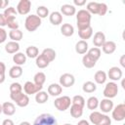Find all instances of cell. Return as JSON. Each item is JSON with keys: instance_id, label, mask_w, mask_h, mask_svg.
Wrapping results in <instances>:
<instances>
[{"instance_id": "obj_5", "label": "cell", "mask_w": 125, "mask_h": 125, "mask_svg": "<svg viewBox=\"0 0 125 125\" xmlns=\"http://www.w3.org/2000/svg\"><path fill=\"white\" fill-rule=\"evenodd\" d=\"M33 125H58V121L52 114L42 113L36 117Z\"/></svg>"}, {"instance_id": "obj_40", "label": "cell", "mask_w": 125, "mask_h": 125, "mask_svg": "<svg viewBox=\"0 0 125 125\" xmlns=\"http://www.w3.org/2000/svg\"><path fill=\"white\" fill-rule=\"evenodd\" d=\"M36 16L40 19H44L49 16V10L45 6H38L36 9Z\"/></svg>"}, {"instance_id": "obj_29", "label": "cell", "mask_w": 125, "mask_h": 125, "mask_svg": "<svg viewBox=\"0 0 125 125\" xmlns=\"http://www.w3.org/2000/svg\"><path fill=\"white\" fill-rule=\"evenodd\" d=\"M96 61L92 58V57H90L87 53H86V55H84L83 56V58H82V63H83V65L86 67V68H92V67H94L95 65H96Z\"/></svg>"}, {"instance_id": "obj_56", "label": "cell", "mask_w": 125, "mask_h": 125, "mask_svg": "<svg viewBox=\"0 0 125 125\" xmlns=\"http://www.w3.org/2000/svg\"><path fill=\"white\" fill-rule=\"evenodd\" d=\"M63 125H72V124H70V123H65V124H63Z\"/></svg>"}, {"instance_id": "obj_6", "label": "cell", "mask_w": 125, "mask_h": 125, "mask_svg": "<svg viewBox=\"0 0 125 125\" xmlns=\"http://www.w3.org/2000/svg\"><path fill=\"white\" fill-rule=\"evenodd\" d=\"M10 98L20 107H25L29 104V98L23 92H20V93H16V94H10Z\"/></svg>"}, {"instance_id": "obj_12", "label": "cell", "mask_w": 125, "mask_h": 125, "mask_svg": "<svg viewBox=\"0 0 125 125\" xmlns=\"http://www.w3.org/2000/svg\"><path fill=\"white\" fill-rule=\"evenodd\" d=\"M122 75H123V72L121 70L120 67L118 66H112L108 69V72L106 74V76H108V78L110 80H112L113 82L114 81H118L122 78Z\"/></svg>"}, {"instance_id": "obj_55", "label": "cell", "mask_w": 125, "mask_h": 125, "mask_svg": "<svg viewBox=\"0 0 125 125\" xmlns=\"http://www.w3.org/2000/svg\"><path fill=\"white\" fill-rule=\"evenodd\" d=\"M2 113V104H0V114Z\"/></svg>"}, {"instance_id": "obj_54", "label": "cell", "mask_w": 125, "mask_h": 125, "mask_svg": "<svg viewBox=\"0 0 125 125\" xmlns=\"http://www.w3.org/2000/svg\"><path fill=\"white\" fill-rule=\"evenodd\" d=\"M121 84H122V88H123V89H125V86H124V80L122 81V83H121Z\"/></svg>"}, {"instance_id": "obj_4", "label": "cell", "mask_w": 125, "mask_h": 125, "mask_svg": "<svg viewBox=\"0 0 125 125\" xmlns=\"http://www.w3.org/2000/svg\"><path fill=\"white\" fill-rule=\"evenodd\" d=\"M41 25V19L36 15H29L24 21V27L27 31L33 32Z\"/></svg>"}, {"instance_id": "obj_19", "label": "cell", "mask_w": 125, "mask_h": 125, "mask_svg": "<svg viewBox=\"0 0 125 125\" xmlns=\"http://www.w3.org/2000/svg\"><path fill=\"white\" fill-rule=\"evenodd\" d=\"M62 15H64V16H67V17H71L73 15L76 14V9L73 5H70V4H63L62 7H61V12H60Z\"/></svg>"}, {"instance_id": "obj_50", "label": "cell", "mask_w": 125, "mask_h": 125, "mask_svg": "<svg viewBox=\"0 0 125 125\" xmlns=\"http://www.w3.org/2000/svg\"><path fill=\"white\" fill-rule=\"evenodd\" d=\"M77 125H90V124H89V122H88L87 120L82 119V120H80V121L77 123Z\"/></svg>"}, {"instance_id": "obj_37", "label": "cell", "mask_w": 125, "mask_h": 125, "mask_svg": "<svg viewBox=\"0 0 125 125\" xmlns=\"http://www.w3.org/2000/svg\"><path fill=\"white\" fill-rule=\"evenodd\" d=\"M82 90L85 93H93L97 90V85L92 81H86L82 86Z\"/></svg>"}, {"instance_id": "obj_27", "label": "cell", "mask_w": 125, "mask_h": 125, "mask_svg": "<svg viewBox=\"0 0 125 125\" xmlns=\"http://www.w3.org/2000/svg\"><path fill=\"white\" fill-rule=\"evenodd\" d=\"M82 114H83V107L79 106L77 104H71V105H70V115L73 118H78V117H81Z\"/></svg>"}, {"instance_id": "obj_35", "label": "cell", "mask_w": 125, "mask_h": 125, "mask_svg": "<svg viewBox=\"0 0 125 125\" xmlns=\"http://www.w3.org/2000/svg\"><path fill=\"white\" fill-rule=\"evenodd\" d=\"M39 55V50L35 46H28L25 50V56L30 59H36Z\"/></svg>"}, {"instance_id": "obj_45", "label": "cell", "mask_w": 125, "mask_h": 125, "mask_svg": "<svg viewBox=\"0 0 125 125\" xmlns=\"http://www.w3.org/2000/svg\"><path fill=\"white\" fill-rule=\"evenodd\" d=\"M9 0H0V9H6L9 6Z\"/></svg>"}, {"instance_id": "obj_26", "label": "cell", "mask_w": 125, "mask_h": 125, "mask_svg": "<svg viewBox=\"0 0 125 125\" xmlns=\"http://www.w3.org/2000/svg\"><path fill=\"white\" fill-rule=\"evenodd\" d=\"M3 15H4V17L6 19V21H7L9 20H16L18 12H17V10L14 7H8V8H6L4 10Z\"/></svg>"}, {"instance_id": "obj_34", "label": "cell", "mask_w": 125, "mask_h": 125, "mask_svg": "<svg viewBox=\"0 0 125 125\" xmlns=\"http://www.w3.org/2000/svg\"><path fill=\"white\" fill-rule=\"evenodd\" d=\"M22 31L20 30V29H14V30H10L9 32V37L10 39H12V41H15V42H19L22 39Z\"/></svg>"}, {"instance_id": "obj_43", "label": "cell", "mask_w": 125, "mask_h": 125, "mask_svg": "<svg viewBox=\"0 0 125 125\" xmlns=\"http://www.w3.org/2000/svg\"><path fill=\"white\" fill-rule=\"evenodd\" d=\"M7 26L11 30L19 29V23H18V21L16 20H9V21H7Z\"/></svg>"}, {"instance_id": "obj_13", "label": "cell", "mask_w": 125, "mask_h": 125, "mask_svg": "<svg viewBox=\"0 0 125 125\" xmlns=\"http://www.w3.org/2000/svg\"><path fill=\"white\" fill-rule=\"evenodd\" d=\"M43 87H40V86H37L36 84H34L33 82L31 81H26L23 85V91L24 93L28 96V95H33V94H36L38 93L39 91L42 90Z\"/></svg>"}, {"instance_id": "obj_25", "label": "cell", "mask_w": 125, "mask_h": 125, "mask_svg": "<svg viewBox=\"0 0 125 125\" xmlns=\"http://www.w3.org/2000/svg\"><path fill=\"white\" fill-rule=\"evenodd\" d=\"M61 32L63 36H66V37H70L73 35L74 33V27L70 24V23H63L62 26H61Z\"/></svg>"}, {"instance_id": "obj_44", "label": "cell", "mask_w": 125, "mask_h": 125, "mask_svg": "<svg viewBox=\"0 0 125 125\" xmlns=\"http://www.w3.org/2000/svg\"><path fill=\"white\" fill-rule=\"evenodd\" d=\"M6 39H7V31L3 27H0V44L4 43Z\"/></svg>"}, {"instance_id": "obj_18", "label": "cell", "mask_w": 125, "mask_h": 125, "mask_svg": "<svg viewBox=\"0 0 125 125\" xmlns=\"http://www.w3.org/2000/svg\"><path fill=\"white\" fill-rule=\"evenodd\" d=\"M102 49H103V52L104 54L110 55V54L115 52V50H116V43L114 41H111V40L105 41L104 43V45L102 46Z\"/></svg>"}, {"instance_id": "obj_53", "label": "cell", "mask_w": 125, "mask_h": 125, "mask_svg": "<svg viewBox=\"0 0 125 125\" xmlns=\"http://www.w3.org/2000/svg\"><path fill=\"white\" fill-rule=\"evenodd\" d=\"M20 125H31V124H30L28 121H22V122H21Z\"/></svg>"}, {"instance_id": "obj_57", "label": "cell", "mask_w": 125, "mask_h": 125, "mask_svg": "<svg viewBox=\"0 0 125 125\" xmlns=\"http://www.w3.org/2000/svg\"><path fill=\"white\" fill-rule=\"evenodd\" d=\"M123 125H125V124H123Z\"/></svg>"}, {"instance_id": "obj_33", "label": "cell", "mask_w": 125, "mask_h": 125, "mask_svg": "<svg viewBox=\"0 0 125 125\" xmlns=\"http://www.w3.org/2000/svg\"><path fill=\"white\" fill-rule=\"evenodd\" d=\"M49 99V94L45 91H39L35 94V101L37 104H45Z\"/></svg>"}, {"instance_id": "obj_28", "label": "cell", "mask_w": 125, "mask_h": 125, "mask_svg": "<svg viewBox=\"0 0 125 125\" xmlns=\"http://www.w3.org/2000/svg\"><path fill=\"white\" fill-rule=\"evenodd\" d=\"M107 79L106 73L104 70H98L94 75V80L97 84H104Z\"/></svg>"}, {"instance_id": "obj_51", "label": "cell", "mask_w": 125, "mask_h": 125, "mask_svg": "<svg viewBox=\"0 0 125 125\" xmlns=\"http://www.w3.org/2000/svg\"><path fill=\"white\" fill-rule=\"evenodd\" d=\"M124 59H125V56L123 55V56H121V58H120V64L123 66V67H125V62H124Z\"/></svg>"}, {"instance_id": "obj_47", "label": "cell", "mask_w": 125, "mask_h": 125, "mask_svg": "<svg viewBox=\"0 0 125 125\" xmlns=\"http://www.w3.org/2000/svg\"><path fill=\"white\" fill-rule=\"evenodd\" d=\"M73 3L76 6H83L86 4V0H73Z\"/></svg>"}, {"instance_id": "obj_10", "label": "cell", "mask_w": 125, "mask_h": 125, "mask_svg": "<svg viewBox=\"0 0 125 125\" xmlns=\"http://www.w3.org/2000/svg\"><path fill=\"white\" fill-rule=\"evenodd\" d=\"M30 9H31V1H29V0H21L17 5L16 10H17L18 14H20L21 16H24V15H27L30 12Z\"/></svg>"}, {"instance_id": "obj_31", "label": "cell", "mask_w": 125, "mask_h": 125, "mask_svg": "<svg viewBox=\"0 0 125 125\" xmlns=\"http://www.w3.org/2000/svg\"><path fill=\"white\" fill-rule=\"evenodd\" d=\"M33 80H34V84H36L37 86H40V87H43V84L45 83L46 81V75L44 72L42 71H39L37 73H35L34 77H33Z\"/></svg>"}, {"instance_id": "obj_41", "label": "cell", "mask_w": 125, "mask_h": 125, "mask_svg": "<svg viewBox=\"0 0 125 125\" xmlns=\"http://www.w3.org/2000/svg\"><path fill=\"white\" fill-rule=\"evenodd\" d=\"M71 104H77V105H79V106L84 107V105H85V99H84L82 96H80V95H76V96H74V97L72 98Z\"/></svg>"}, {"instance_id": "obj_32", "label": "cell", "mask_w": 125, "mask_h": 125, "mask_svg": "<svg viewBox=\"0 0 125 125\" xmlns=\"http://www.w3.org/2000/svg\"><path fill=\"white\" fill-rule=\"evenodd\" d=\"M41 55H43V56L47 59V61H48L49 62H53V61L56 59V52H55V50L52 49V48H46V49H44V50L42 51Z\"/></svg>"}, {"instance_id": "obj_17", "label": "cell", "mask_w": 125, "mask_h": 125, "mask_svg": "<svg viewBox=\"0 0 125 125\" xmlns=\"http://www.w3.org/2000/svg\"><path fill=\"white\" fill-rule=\"evenodd\" d=\"M62 92V87L60 84L52 83L48 86V94L52 97H59Z\"/></svg>"}, {"instance_id": "obj_8", "label": "cell", "mask_w": 125, "mask_h": 125, "mask_svg": "<svg viewBox=\"0 0 125 125\" xmlns=\"http://www.w3.org/2000/svg\"><path fill=\"white\" fill-rule=\"evenodd\" d=\"M117 93H118V86L115 82L111 81L105 84L103 95L104 96V98L111 100L112 98H115L117 96Z\"/></svg>"}, {"instance_id": "obj_9", "label": "cell", "mask_w": 125, "mask_h": 125, "mask_svg": "<svg viewBox=\"0 0 125 125\" xmlns=\"http://www.w3.org/2000/svg\"><path fill=\"white\" fill-rule=\"evenodd\" d=\"M111 116L113 120L115 121H123L125 119V104H119L116 106H114L111 110Z\"/></svg>"}, {"instance_id": "obj_46", "label": "cell", "mask_w": 125, "mask_h": 125, "mask_svg": "<svg viewBox=\"0 0 125 125\" xmlns=\"http://www.w3.org/2000/svg\"><path fill=\"white\" fill-rule=\"evenodd\" d=\"M7 25V21H6V19L4 17L3 14H0V27H3Z\"/></svg>"}, {"instance_id": "obj_22", "label": "cell", "mask_w": 125, "mask_h": 125, "mask_svg": "<svg viewBox=\"0 0 125 125\" xmlns=\"http://www.w3.org/2000/svg\"><path fill=\"white\" fill-rule=\"evenodd\" d=\"M20 50V44L19 42L15 41H10L5 45V51L8 54H16Z\"/></svg>"}, {"instance_id": "obj_39", "label": "cell", "mask_w": 125, "mask_h": 125, "mask_svg": "<svg viewBox=\"0 0 125 125\" xmlns=\"http://www.w3.org/2000/svg\"><path fill=\"white\" fill-rule=\"evenodd\" d=\"M87 54H88L90 57H92V58L97 62V61L101 58V54H102V52H101L100 48L93 47V48H91V49H89V50H88Z\"/></svg>"}, {"instance_id": "obj_38", "label": "cell", "mask_w": 125, "mask_h": 125, "mask_svg": "<svg viewBox=\"0 0 125 125\" xmlns=\"http://www.w3.org/2000/svg\"><path fill=\"white\" fill-rule=\"evenodd\" d=\"M98 106H99V100H98L97 97L92 96L87 100V107H88V109L94 111L95 109H97Z\"/></svg>"}, {"instance_id": "obj_48", "label": "cell", "mask_w": 125, "mask_h": 125, "mask_svg": "<svg viewBox=\"0 0 125 125\" xmlns=\"http://www.w3.org/2000/svg\"><path fill=\"white\" fill-rule=\"evenodd\" d=\"M2 125H15V123H14V121H13L12 119H10V118H7V119L3 120V122H2Z\"/></svg>"}, {"instance_id": "obj_11", "label": "cell", "mask_w": 125, "mask_h": 125, "mask_svg": "<svg viewBox=\"0 0 125 125\" xmlns=\"http://www.w3.org/2000/svg\"><path fill=\"white\" fill-rule=\"evenodd\" d=\"M75 83V78L70 73H63L60 77V85L64 88H69Z\"/></svg>"}, {"instance_id": "obj_3", "label": "cell", "mask_w": 125, "mask_h": 125, "mask_svg": "<svg viewBox=\"0 0 125 125\" xmlns=\"http://www.w3.org/2000/svg\"><path fill=\"white\" fill-rule=\"evenodd\" d=\"M86 10L92 15H99V16H104L107 12V6L104 3L100 2H89L87 4Z\"/></svg>"}, {"instance_id": "obj_14", "label": "cell", "mask_w": 125, "mask_h": 125, "mask_svg": "<svg viewBox=\"0 0 125 125\" xmlns=\"http://www.w3.org/2000/svg\"><path fill=\"white\" fill-rule=\"evenodd\" d=\"M99 106L102 110V112L104 113H108L112 110L113 108V102L110 99H103L101 102H99Z\"/></svg>"}, {"instance_id": "obj_2", "label": "cell", "mask_w": 125, "mask_h": 125, "mask_svg": "<svg viewBox=\"0 0 125 125\" xmlns=\"http://www.w3.org/2000/svg\"><path fill=\"white\" fill-rule=\"evenodd\" d=\"M89 119L91 121L92 124L94 125H111V119L109 116H107L106 114H103L99 111H93L90 116Z\"/></svg>"}, {"instance_id": "obj_49", "label": "cell", "mask_w": 125, "mask_h": 125, "mask_svg": "<svg viewBox=\"0 0 125 125\" xmlns=\"http://www.w3.org/2000/svg\"><path fill=\"white\" fill-rule=\"evenodd\" d=\"M6 72V65L4 62H0V74H5Z\"/></svg>"}, {"instance_id": "obj_15", "label": "cell", "mask_w": 125, "mask_h": 125, "mask_svg": "<svg viewBox=\"0 0 125 125\" xmlns=\"http://www.w3.org/2000/svg\"><path fill=\"white\" fill-rule=\"evenodd\" d=\"M2 112L7 116H12L16 112V106L11 102H5L2 104Z\"/></svg>"}, {"instance_id": "obj_21", "label": "cell", "mask_w": 125, "mask_h": 125, "mask_svg": "<svg viewBox=\"0 0 125 125\" xmlns=\"http://www.w3.org/2000/svg\"><path fill=\"white\" fill-rule=\"evenodd\" d=\"M88 43L87 41L84 40H79L76 44H75V52L79 55H84L88 52Z\"/></svg>"}, {"instance_id": "obj_24", "label": "cell", "mask_w": 125, "mask_h": 125, "mask_svg": "<svg viewBox=\"0 0 125 125\" xmlns=\"http://www.w3.org/2000/svg\"><path fill=\"white\" fill-rule=\"evenodd\" d=\"M78 35L79 37L84 40V41H87L88 39H90L93 35V28L92 26H88L84 29H81V30H78Z\"/></svg>"}, {"instance_id": "obj_36", "label": "cell", "mask_w": 125, "mask_h": 125, "mask_svg": "<svg viewBox=\"0 0 125 125\" xmlns=\"http://www.w3.org/2000/svg\"><path fill=\"white\" fill-rule=\"evenodd\" d=\"M35 63H36V65H37V67H39V68H45V67H47L48 65H49V62L47 61V59L43 56V55H38V57L35 59Z\"/></svg>"}, {"instance_id": "obj_23", "label": "cell", "mask_w": 125, "mask_h": 125, "mask_svg": "<svg viewBox=\"0 0 125 125\" xmlns=\"http://www.w3.org/2000/svg\"><path fill=\"white\" fill-rule=\"evenodd\" d=\"M13 62H15V65H20L21 66L26 62V56L25 54L21 52H18L13 56Z\"/></svg>"}, {"instance_id": "obj_7", "label": "cell", "mask_w": 125, "mask_h": 125, "mask_svg": "<svg viewBox=\"0 0 125 125\" xmlns=\"http://www.w3.org/2000/svg\"><path fill=\"white\" fill-rule=\"evenodd\" d=\"M70 104H71V100L68 96L58 97L54 102L55 107L60 111H64V110L68 109L70 107Z\"/></svg>"}, {"instance_id": "obj_16", "label": "cell", "mask_w": 125, "mask_h": 125, "mask_svg": "<svg viewBox=\"0 0 125 125\" xmlns=\"http://www.w3.org/2000/svg\"><path fill=\"white\" fill-rule=\"evenodd\" d=\"M104 42H105V35H104V33L102 32V31H97L94 34V37H93V44H94V46L97 47V48L102 47Z\"/></svg>"}, {"instance_id": "obj_52", "label": "cell", "mask_w": 125, "mask_h": 125, "mask_svg": "<svg viewBox=\"0 0 125 125\" xmlns=\"http://www.w3.org/2000/svg\"><path fill=\"white\" fill-rule=\"evenodd\" d=\"M5 81V74H0V84Z\"/></svg>"}, {"instance_id": "obj_30", "label": "cell", "mask_w": 125, "mask_h": 125, "mask_svg": "<svg viewBox=\"0 0 125 125\" xmlns=\"http://www.w3.org/2000/svg\"><path fill=\"white\" fill-rule=\"evenodd\" d=\"M22 75V68L20 65H14L9 70V76L11 78H19Z\"/></svg>"}, {"instance_id": "obj_20", "label": "cell", "mask_w": 125, "mask_h": 125, "mask_svg": "<svg viewBox=\"0 0 125 125\" xmlns=\"http://www.w3.org/2000/svg\"><path fill=\"white\" fill-rule=\"evenodd\" d=\"M49 20H50V22L53 24V25H59L62 22V15L60 13V12H52L49 16Z\"/></svg>"}, {"instance_id": "obj_1", "label": "cell", "mask_w": 125, "mask_h": 125, "mask_svg": "<svg viewBox=\"0 0 125 125\" xmlns=\"http://www.w3.org/2000/svg\"><path fill=\"white\" fill-rule=\"evenodd\" d=\"M91 14L87 10H79L76 13V24L78 30L84 29L88 26H91Z\"/></svg>"}, {"instance_id": "obj_42", "label": "cell", "mask_w": 125, "mask_h": 125, "mask_svg": "<svg viewBox=\"0 0 125 125\" xmlns=\"http://www.w3.org/2000/svg\"><path fill=\"white\" fill-rule=\"evenodd\" d=\"M22 92V86L19 82H14L10 85V94H16Z\"/></svg>"}]
</instances>
